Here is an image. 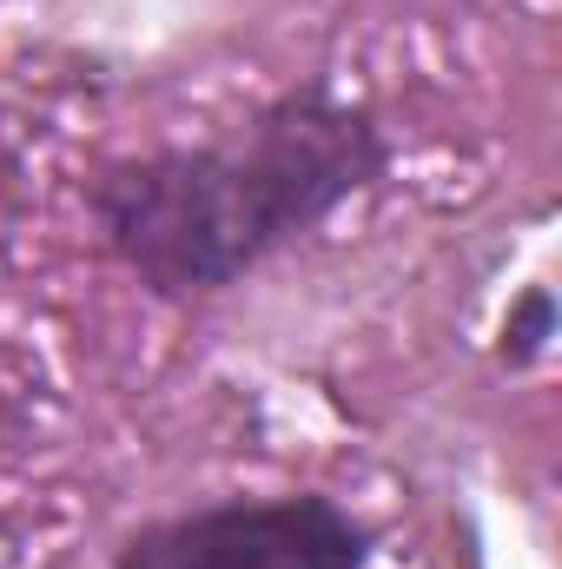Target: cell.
I'll return each mask as SVG.
<instances>
[{"label":"cell","instance_id":"1","mask_svg":"<svg viewBox=\"0 0 562 569\" xmlns=\"http://www.w3.org/2000/svg\"><path fill=\"white\" fill-rule=\"evenodd\" d=\"M391 159V133L371 107L304 80L225 140L100 166L87 179V212L140 291L192 305L252 279L284 246L311 239L338 206L384 186Z\"/></svg>","mask_w":562,"mask_h":569},{"label":"cell","instance_id":"2","mask_svg":"<svg viewBox=\"0 0 562 569\" xmlns=\"http://www.w3.org/2000/svg\"><path fill=\"white\" fill-rule=\"evenodd\" d=\"M378 530L324 490L225 497L127 530L113 569H364Z\"/></svg>","mask_w":562,"mask_h":569},{"label":"cell","instance_id":"3","mask_svg":"<svg viewBox=\"0 0 562 569\" xmlns=\"http://www.w3.org/2000/svg\"><path fill=\"white\" fill-rule=\"evenodd\" d=\"M550 345H556V291L550 284H530L503 311V325H496V365L503 371H536L550 358Z\"/></svg>","mask_w":562,"mask_h":569}]
</instances>
